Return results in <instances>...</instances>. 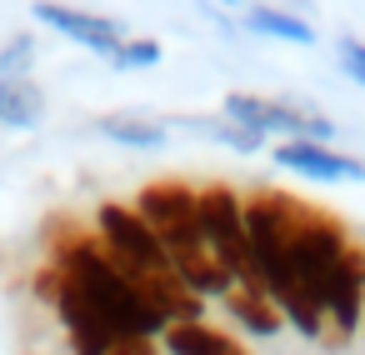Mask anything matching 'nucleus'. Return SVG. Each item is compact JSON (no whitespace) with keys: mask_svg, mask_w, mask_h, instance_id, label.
Segmentation results:
<instances>
[{"mask_svg":"<svg viewBox=\"0 0 365 355\" xmlns=\"http://www.w3.org/2000/svg\"><path fill=\"white\" fill-rule=\"evenodd\" d=\"M195 130H205V135H215L220 145H230V150H240V155H255V150H265V135L260 130H245V125H235V120H200Z\"/></svg>","mask_w":365,"mask_h":355,"instance_id":"obj_16","label":"nucleus"},{"mask_svg":"<svg viewBox=\"0 0 365 355\" xmlns=\"http://www.w3.org/2000/svg\"><path fill=\"white\" fill-rule=\"evenodd\" d=\"M91 230H96L101 250H106V255H110V260H115L150 300H155V310H160L170 325H180V320H205V315H200L205 300L175 275L165 245L155 240V230L140 220L135 205H125V200H101Z\"/></svg>","mask_w":365,"mask_h":355,"instance_id":"obj_2","label":"nucleus"},{"mask_svg":"<svg viewBox=\"0 0 365 355\" xmlns=\"http://www.w3.org/2000/svg\"><path fill=\"white\" fill-rule=\"evenodd\" d=\"M96 130H101L106 140L125 145V150H160L165 135H170L165 120H150V115H101Z\"/></svg>","mask_w":365,"mask_h":355,"instance_id":"obj_15","label":"nucleus"},{"mask_svg":"<svg viewBox=\"0 0 365 355\" xmlns=\"http://www.w3.org/2000/svg\"><path fill=\"white\" fill-rule=\"evenodd\" d=\"M245 31L250 36H265V41H280V46H315V26L285 6H265V0H255V6L240 11Z\"/></svg>","mask_w":365,"mask_h":355,"instance_id":"obj_12","label":"nucleus"},{"mask_svg":"<svg viewBox=\"0 0 365 355\" xmlns=\"http://www.w3.org/2000/svg\"><path fill=\"white\" fill-rule=\"evenodd\" d=\"M275 165L305 175V180H320V185H360L365 180V160L355 155H340L330 145H310V140H280L275 150Z\"/></svg>","mask_w":365,"mask_h":355,"instance_id":"obj_9","label":"nucleus"},{"mask_svg":"<svg viewBox=\"0 0 365 355\" xmlns=\"http://www.w3.org/2000/svg\"><path fill=\"white\" fill-rule=\"evenodd\" d=\"M160 345H165V355H250L230 330H220L210 320H180V325H170L160 335Z\"/></svg>","mask_w":365,"mask_h":355,"instance_id":"obj_11","label":"nucleus"},{"mask_svg":"<svg viewBox=\"0 0 365 355\" xmlns=\"http://www.w3.org/2000/svg\"><path fill=\"white\" fill-rule=\"evenodd\" d=\"M220 6H240V11H245V0H220Z\"/></svg>","mask_w":365,"mask_h":355,"instance_id":"obj_21","label":"nucleus"},{"mask_svg":"<svg viewBox=\"0 0 365 355\" xmlns=\"http://www.w3.org/2000/svg\"><path fill=\"white\" fill-rule=\"evenodd\" d=\"M31 66H36V41L31 36H11L6 46H0V76L31 81Z\"/></svg>","mask_w":365,"mask_h":355,"instance_id":"obj_18","label":"nucleus"},{"mask_svg":"<svg viewBox=\"0 0 365 355\" xmlns=\"http://www.w3.org/2000/svg\"><path fill=\"white\" fill-rule=\"evenodd\" d=\"M51 265L66 275V285H76L86 295V305L120 335V340H160L170 330V320L155 310V300L101 250L96 230L81 225H56L51 230Z\"/></svg>","mask_w":365,"mask_h":355,"instance_id":"obj_1","label":"nucleus"},{"mask_svg":"<svg viewBox=\"0 0 365 355\" xmlns=\"http://www.w3.org/2000/svg\"><path fill=\"white\" fill-rule=\"evenodd\" d=\"M220 115L245 125V130H260L265 140L280 135V140H310V145H330L335 125L295 101H275V96H255V91H230L220 101Z\"/></svg>","mask_w":365,"mask_h":355,"instance_id":"obj_6","label":"nucleus"},{"mask_svg":"<svg viewBox=\"0 0 365 355\" xmlns=\"http://www.w3.org/2000/svg\"><path fill=\"white\" fill-rule=\"evenodd\" d=\"M320 320H325V340L330 345H345V340H355L365 330V250L360 245L330 275V285L320 295Z\"/></svg>","mask_w":365,"mask_h":355,"instance_id":"obj_7","label":"nucleus"},{"mask_svg":"<svg viewBox=\"0 0 365 355\" xmlns=\"http://www.w3.org/2000/svg\"><path fill=\"white\" fill-rule=\"evenodd\" d=\"M335 61H340V71H345L355 86H365V41H350V36H345V41L335 46Z\"/></svg>","mask_w":365,"mask_h":355,"instance_id":"obj_19","label":"nucleus"},{"mask_svg":"<svg viewBox=\"0 0 365 355\" xmlns=\"http://www.w3.org/2000/svg\"><path fill=\"white\" fill-rule=\"evenodd\" d=\"M41 115H46V91H41L36 81L0 76V125L31 130V125H41Z\"/></svg>","mask_w":365,"mask_h":355,"instance_id":"obj_13","label":"nucleus"},{"mask_svg":"<svg viewBox=\"0 0 365 355\" xmlns=\"http://www.w3.org/2000/svg\"><path fill=\"white\" fill-rule=\"evenodd\" d=\"M130 205H135V210H140V220L155 230V240L165 245V255H170L175 275H180L200 300H225V295L235 290V280L215 265V255H210V250H205V240H200V220H195V185H185V180H150Z\"/></svg>","mask_w":365,"mask_h":355,"instance_id":"obj_3","label":"nucleus"},{"mask_svg":"<svg viewBox=\"0 0 365 355\" xmlns=\"http://www.w3.org/2000/svg\"><path fill=\"white\" fill-rule=\"evenodd\" d=\"M225 310H230V320L235 325H245L250 335H280V310L270 305V295L260 290V285H235L230 295H225Z\"/></svg>","mask_w":365,"mask_h":355,"instance_id":"obj_14","label":"nucleus"},{"mask_svg":"<svg viewBox=\"0 0 365 355\" xmlns=\"http://www.w3.org/2000/svg\"><path fill=\"white\" fill-rule=\"evenodd\" d=\"M110 355H160V340H120Z\"/></svg>","mask_w":365,"mask_h":355,"instance_id":"obj_20","label":"nucleus"},{"mask_svg":"<svg viewBox=\"0 0 365 355\" xmlns=\"http://www.w3.org/2000/svg\"><path fill=\"white\" fill-rule=\"evenodd\" d=\"M355 245H350V235H345V225L335 220V215H325V210H300V220H295V235H290V265H295V280H300V290L315 300V310H320V295H325V285H330V275L345 265V255H350Z\"/></svg>","mask_w":365,"mask_h":355,"instance_id":"obj_5","label":"nucleus"},{"mask_svg":"<svg viewBox=\"0 0 365 355\" xmlns=\"http://www.w3.org/2000/svg\"><path fill=\"white\" fill-rule=\"evenodd\" d=\"M56 315H61V330H66L71 355H110L120 345V335L86 305V295L76 285H66V275H61V290H56Z\"/></svg>","mask_w":365,"mask_h":355,"instance_id":"obj_10","label":"nucleus"},{"mask_svg":"<svg viewBox=\"0 0 365 355\" xmlns=\"http://www.w3.org/2000/svg\"><path fill=\"white\" fill-rule=\"evenodd\" d=\"M160 41H150V36H125V46L110 56V66L115 71H150V66H160Z\"/></svg>","mask_w":365,"mask_h":355,"instance_id":"obj_17","label":"nucleus"},{"mask_svg":"<svg viewBox=\"0 0 365 355\" xmlns=\"http://www.w3.org/2000/svg\"><path fill=\"white\" fill-rule=\"evenodd\" d=\"M36 21L56 36H66L71 46H86L91 56H115L125 46V26L110 21V16H96V11H81V6H61V0H36Z\"/></svg>","mask_w":365,"mask_h":355,"instance_id":"obj_8","label":"nucleus"},{"mask_svg":"<svg viewBox=\"0 0 365 355\" xmlns=\"http://www.w3.org/2000/svg\"><path fill=\"white\" fill-rule=\"evenodd\" d=\"M195 220H200V240L215 255V265L235 285H260L250 265V235H245V195L220 180L195 185Z\"/></svg>","mask_w":365,"mask_h":355,"instance_id":"obj_4","label":"nucleus"}]
</instances>
